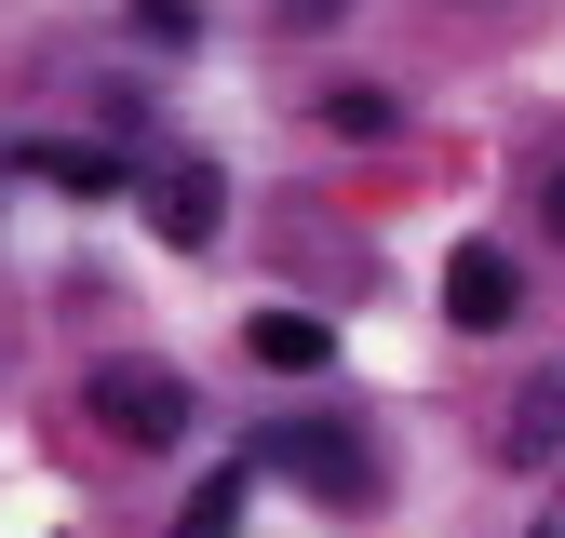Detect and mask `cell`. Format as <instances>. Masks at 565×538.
<instances>
[{"instance_id":"1","label":"cell","mask_w":565,"mask_h":538,"mask_svg":"<svg viewBox=\"0 0 565 538\" xmlns=\"http://www.w3.org/2000/svg\"><path fill=\"white\" fill-rule=\"evenodd\" d=\"M243 471H297V485H310V498H337V512H364V498H377V458L350 444L337 418H282V431H256V444H243Z\"/></svg>"},{"instance_id":"2","label":"cell","mask_w":565,"mask_h":538,"mask_svg":"<svg viewBox=\"0 0 565 538\" xmlns=\"http://www.w3.org/2000/svg\"><path fill=\"white\" fill-rule=\"evenodd\" d=\"M95 418H108L121 444H175V431H189V390H175L162 364H95Z\"/></svg>"},{"instance_id":"3","label":"cell","mask_w":565,"mask_h":538,"mask_svg":"<svg viewBox=\"0 0 565 538\" xmlns=\"http://www.w3.org/2000/svg\"><path fill=\"white\" fill-rule=\"evenodd\" d=\"M149 216H162V243H216L230 175H216V162H162V175H149Z\"/></svg>"},{"instance_id":"4","label":"cell","mask_w":565,"mask_h":538,"mask_svg":"<svg viewBox=\"0 0 565 538\" xmlns=\"http://www.w3.org/2000/svg\"><path fill=\"white\" fill-rule=\"evenodd\" d=\"M512 297H525V283H512V256H499V243H458V269H445V323L484 336V323H512Z\"/></svg>"},{"instance_id":"5","label":"cell","mask_w":565,"mask_h":538,"mask_svg":"<svg viewBox=\"0 0 565 538\" xmlns=\"http://www.w3.org/2000/svg\"><path fill=\"white\" fill-rule=\"evenodd\" d=\"M499 444H512L525 471H539V458H565V364H539V377L499 404Z\"/></svg>"},{"instance_id":"6","label":"cell","mask_w":565,"mask_h":538,"mask_svg":"<svg viewBox=\"0 0 565 538\" xmlns=\"http://www.w3.org/2000/svg\"><path fill=\"white\" fill-rule=\"evenodd\" d=\"M243 351L282 364V377H323V364H337V336H323L310 310H256V323H243Z\"/></svg>"},{"instance_id":"7","label":"cell","mask_w":565,"mask_h":538,"mask_svg":"<svg viewBox=\"0 0 565 538\" xmlns=\"http://www.w3.org/2000/svg\"><path fill=\"white\" fill-rule=\"evenodd\" d=\"M230 525H243V471H216V485L175 498V538H230Z\"/></svg>"},{"instance_id":"8","label":"cell","mask_w":565,"mask_h":538,"mask_svg":"<svg viewBox=\"0 0 565 538\" xmlns=\"http://www.w3.org/2000/svg\"><path fill=\"white\" fill-rule=\"evenodd\" d=\"M28 162H41L54 189H121V162H108V149H28Z\"/></svg>"},{"instance_id":"9","label":"cell","mask_w":565,"mask_h":538,"mask_svg":"<svg viewBox=\"0 0 565 538\" xmlns=\"http://www.w3.org/2000/svg\"><path fill=\"white\" fill-rule=\"evenodd\" d=\"M282 14H297V28H323V14H337V0H282Z\"/></svg>"},{"instance_id":"10","label":"cell","mask_w":565,"mask_h":538,"mask_svg":"<svg viewBox=\"0 0 565 538\" xmlns=\"http://www.w3.org/2000/svg\"><path fill=\"white\" fill-rule=\"evenodd\" d=\"M539 216H552V229H565V175H552V189H539Z\"/></svg>"},{"instance_id":"11","label":"cell","mask_w":565,"mask_h":538,"mask_svg":"<svg viewBox=\"0 0 565 538\" xmlns=\"http://www.w3.org/2000/svg\"><path fill=\"white\" fill-rule=\"evenodd\" d=\"M539 538H565V512H539Z\"/></svg>"}]
</instances>
